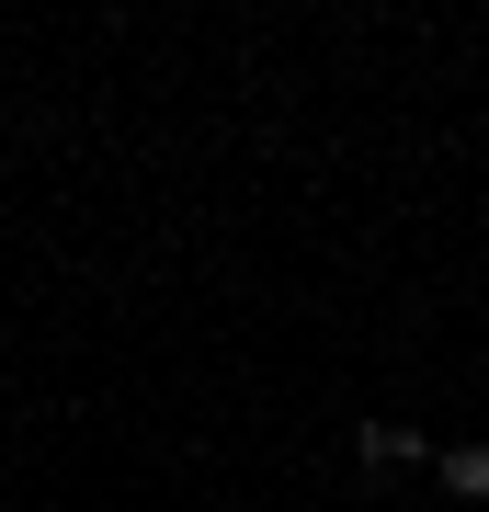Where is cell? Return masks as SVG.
Returning a JSON list of instances; mask_svg holds the SVG:
<instances>
[{
  "label": "cell",
  "instance_id": "7a4b0ae2",
  "mask_svg": "<svg viewBox=\"0 0 489 512\" xmlns=\"http://www.w3.org/2000/svg\"><path fill=\"white\" fill-rule=\"evenodd\" d=\"M433 478H444L455 501H489V444H444V456H433Z\"/></svg>",
  "mask_w": 489,
  "mask_h": 512
},
{
  "label": "cell",
  "instance_id": "6da1fadb",
  "mask_svg": "<svg viewBox=\"0 0 489 512\" xmlns=\"http://www.w3.org/2000/svg\"><path fill=\"white\" fill-rule=\"evenodd\" d=\"M353 467H364V490H376V478H410V467H433V444H421L410 421H364V433H353Z\"/></svg>",
  "mask_w": 489,
  "mask_h": 512
}]
</instances>
